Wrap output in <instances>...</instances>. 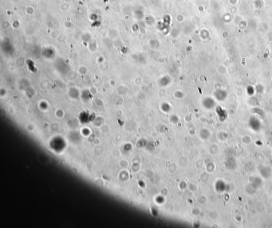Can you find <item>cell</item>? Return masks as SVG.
Returning <instances> with one entry per match:
<instances>
[{
    "label": "cell",
    "mask_w": 272,
    "mask_h": 228,
    "mask_svg": "<svg viewBox=\"0 0 272 228\" xmlns=\"http://www.w3.org/2000/svg\"><path fill=\"white\" fill-rule=\"evenodd\" d=\"M170 82V79H169V78L167 77H164L162 78L161 80V85H162V86H167V85L169 84Z\"/></svg>",
    "instance_id": "obj_1"
}]
</instances>
